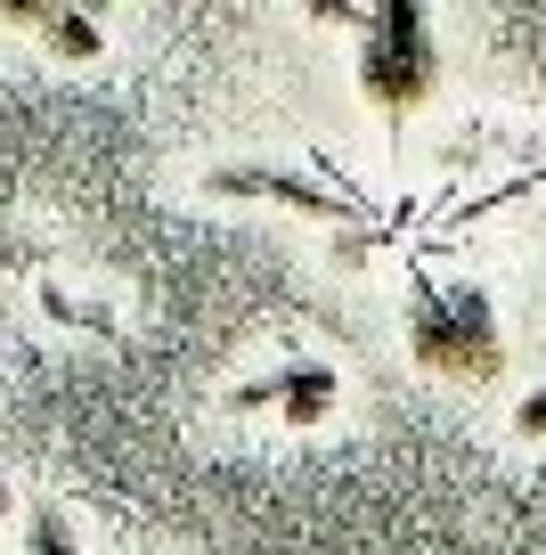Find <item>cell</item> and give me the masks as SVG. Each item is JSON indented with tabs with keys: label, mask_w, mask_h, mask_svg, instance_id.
Masks as SVG:
<instances>
[{
	"label": "cell",
	"mask_w": 546,
	"mask_h": 555,
	"mask_svg": "<svg viewBox=\"0 0 546 555\" xmlns=\"http://www.w3.org/2000/svg\"><path fill=\"white\" fill-rule=\"evenodd\" d=\"M408 351L416 367H432L441 384H481L506 376V327H497V302L481 278H425L408 295Z\"/></svg>",
	"instance_id": "obj_1"
},
{
	"label": "cell",
	"mask_w": 546,
	"mask_h": 555,
	"mask_svg": "<svg viewBox=\"0 0 546 555\" xmlns=\"http://www.w3.org/2000/svg\"><path fill=\"white\" fill-rule=\"evenodd\" d=\"M359 90H367V106H376L384 122H408L416 106L432 99V82H441V41H432V9H408V0H392V9H359Z\"/></svg>",
	"instance_id": "obj_2"
},
{
	"label": "cell",
	"mask_w": 546,
	"mask_h": 555,
	"mask_svg": "<svg viewBox=\"0 0 546 555\" xmlns=\"http://www.w3.org/2000/svg\"><path fill=\"white\" fill-rule=\"evenodd\" d=\"M9 25H25V34H41V41H57L66 57H99V25L82 17V9H0Z\"/></svg>",
	"instance_id": "obj_4"
},
{
	"label": "cell",
	"mask_w": 546,
	"mask_h": 555,
	"mask_svg": "<svg viewBox=\"0 0 546 555\" xmlns=\"http://www.w3.org/2000/svg\"><path fill=\"white\" fill-rule=\"evenodd\" d=\"M212 189L221 196H261V205H294L310 212V221H342V196H326L318 180H294V172H261V164H229V172H212Z\"/></svg>",
	"instance_id": "obj_3"
},
{
	"label": "cell",
	"mask_w": 546,
	"mask_h": 555,
	"mask_svg": "<svg viewBox=\"0 0 546 555\" xmlns=\"http://www.w3.org/2000/svg\"><path fill=\"white\" fill-rule=\"evenodd\" d=\"M514 434H530V441H546V392H530L522 409H514Z\"/></svg>",
	"instance_id": "obj_5"
}]
</instances>
